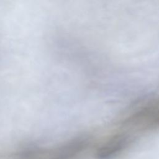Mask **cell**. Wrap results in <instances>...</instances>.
Segmentation results:
<instances>
[{"mask_svg": "<svg viewBox=\"0 0 159 159\" xmlns=\"http://www.w3.org/2000/svg\"><path fill=\"white\" fill-rule=\"evenodd\" d=\"M134 137L135 134L159 129V97L133 111L120 123V129Z\"/></svg>", "mask_w": 159, "mask_h": 159, "instance_id": "3", "label": "cell"}, {"mask_svg": "<svg viewBox=\"0 0 159 159\" xmlns=\"http://www.w3.org/2000/svg\"><path fill=\"white\" fill-rule=\"evenodd\" d=\"M48 78L42 55L20 27L0 20V136L29 137L43 125Z\"/></svg>", "mask_w": 159, "mask_h": 159, "instance_id": "1", "label": "cell"}, {"mask_svg": "<svg viewBox=\"0 0 159 159\" xmlns=\"http://www.w3.org/2000/svg\"><path fill=\"white\" fill-rule=\"evenodd\" d=\"M133 138L129 134L119 130L101 142L95 150L98 159H112L120 155L131 144Z\"/></svg>", "mask_w": 159, "mask_h": 159, "instance_id": "4", "label": "cell"}, {"mask_svg": "<svg viewBox=\"0 0 159 159\" xmlns=\"http://www.w3.org/2000/svg\"><path fill=\"white\" fill-rule=\"evenodd\" d=\"M89 144L86 138H76L50 147H31L21 152L17 159H82Z\"/></svg>", "mask_w": 159, "mask_h": 159, "instance_id": "2", "label": "cell"}]
</instances>
